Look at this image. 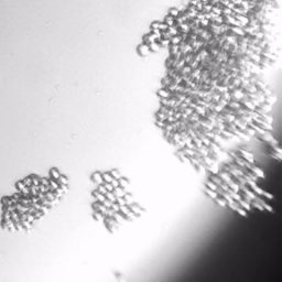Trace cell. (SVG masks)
<instances>
[{"label":"cell","instance_id":"obj_40","mask_svg":"<svg viewBox=\"0 0 282 282\" xmlns=\"http://www.w3.org/2000/svg\"><path fill=\"white\" fill-rule=\"evenodd\" d=\"M58 181L61 182V184H67V179L65 178V176H62V175H60V178L58 179Z\"/></svg>","mask_w":282,"mask_h":282},{"label":"cell","instance_id":"obj_6","mask_svg":"<svg viewBox=\"0 0 282 282\" xmlns=\"http://www.w3.org/2000/svg\"><path fill=\"white\" fill-rule=\"evenodd\" d=\"M250 170L252 171V172L256 174L257 176H258V179H266V175H265V173H263V171H262L260 167H256L255 164H252L250 167Z\"/></svg>","mask_w":282,"mask_h":282},{"label":"cell","instance_id":"obj_35","mask_svg":"<svg viewBox=\"0 0 282 282\" xmlns=\"http://www.w3.org/2000/svg\"><path fill=\"white\" fill-rule=\"evenodd\" d=\"M101 204L104 205V206H105V207H106V208H110V207H111V204H113V202H110L109 199H105V201H104V202H103V203H101Z\"/></svg>","mask_w":282,"mask_h":282},{"label":"cell","instance_id":"obj_12","mask_svg":"<svg viewBox=\"0 0 282 282\" xmlns=\"http://www.w3.org/2000/svg\"><path fill=\"white\" fill-rule=\"evenodd\" d=\"M258 107H260L263 111H266V113H270L272 110V105L270 104H267V103H260V104L258 105Z\"/></svg>","mask_w":282,"mask_h":282},{"label":"cell","instance_id":"obj_18","mask_svg":"<svg viewBox=\"0 0 282 282\" xmlns=\"http://www.w3.org/2000/svg\"><path fill=\"white\" fill-rule=\"evenodd\" d=\"M205 192H206V194H207V195H208V196L212 199H215L216 197H217V196H218V194L216 193V191L209 190V188H206V191H205Z\"/></svg>","mask_w":282,"mask_h":282},{"label":"cell","instance_id":"obj_16","mask_svg":"<svg viewBox=\"0 0 282 282\" xmlns=\"http://www.w3.org/2000/svg\"><path fill=\"white\" fill-rule=\"evenodd\" d=\"M194 111H196L199 116H205V115H206V109L204 108L203 106H199V105H196V107H195Z\"/></svg>","mask_w":282,"mask_h":282},{"label":"cell","instance_id":"obj_4","mask_svg":"<svg viewBox=\"0 0 282 282\" xmlns=\"http://www.w3.org/2000/svg\"><path fill=\"white\" fill-rule=\"evenodd\" d=\"M252 121L256 124V125H258L260 128H262V129H265V130H268V131H272V125L271 124H269V122H267L266 120H263V119H261V118H255V119H252Z\"/></svg>","mask_w":282,"mask_h":282},{"label":"cell","instance_id":"obj_22","mask_svg":"<svg viewBox=\"0 0 282 282\" xmlns=\"http://www.w3.org/2000/svg\"><path fill=\"white\" fill-rule=\"evenodd\" d=\"M129 212H130V208H129V206H128V205H124V206H120L119 213H120V214H122L124 216H126V215L128 214Z\"/></svg>","mask_w":282,"mask_h":282},{"label":"cell","instance_id":"obj_37","mask_svg":"<svg viewBox=\"0 0 282 282\" xmlns=\"http://www.w3.org/2000/svg\"><path fill=\"white\" fill-rule=\"evenodd\" d=\"M51 174H52L53 180H58V179L60 178V173H58L56 170H52V171H51Z\"/></svg>","mask_w":282,"mask_h":282},{"label":"cell","instance_id":"obj_36","mask_svg":"<svg viewBox=\"0 0 282 282\" xmlns=\"http://www.w3.org/2000/svg\"><path fill=\"white\" fill-rule=\"evenodd\" d=\"M111 209H113L114 212H119V209H120V206L118 205V203H117V202H115V203L111 204Z\"/></svg>","mask_w":282,"mask_h":282},{"label":"cell","instance_id":"obj_1","mask_svg":"<svg viewBox=\"0 0 282 282\" xmlns=\"http://www.w3.org/2000/svg\"><path fill=\"white\" fill-rule=\"evenodd\" d=\"M247 185H248V186H249V188H250L257 195L263 196V197H266V199H273V196H272L271 194L269 193V192H267V191H265V190H262V188L257 184V182H255V181H251V180L247 181Z\"/></svg>","mask_w":282,"mask_h":282},{"label":"cell","instance_id":"obj_9","mask_svg":"<svg viewBox=\"0 0 282 282\" xmlns=\"http://www.w3.org/2000/svg\"><path fill=\"white\" fill-rule=\"evenodd\" d=\"M208 176H209V180H210L212 182H214L215 184L217 185V186L219 185L220 183L223 182V181H222V179H220L219 176L217 175V174H213V173H209L208 172Z\"/></svg>","mask_w":282,"mask_h":282},{"label":"cell","instance_id":"obj_8","mask_svg":"<svg viewBox=\"0 0 282 282\" xmlns=\"http://www.w3.org/2000/svg\"><path fill=\"white\" fill-rule=\"evenodd\" d=\"M92 179H93V182H95L96 184H98V185L104 183V180H103V176H101V173H99V172H95L94 174H93Z\"/></svg>","mask_w":282,"mask_h":282},{"label":"cell","instance_id":"obj_24","mask_svg":"<svg viewBox=\"0 0 282 282\" xmlns=\"http://www.w3.org/2000/svg\"><path fill=\"white\" fill-rule=\"evenodd\" d=\"M128 185H129V181H128L127 179H124V178L119 179V186L126 188L127 186H128Z\"/></svg>","mask_w":282,"mask_h":282},{"label":"cell","instance_id":"obj_19","mask_svg":"<svg viewBox=\"0 0 282 282\" xmlns=\"http://www.w3.org/2000/svg\"><path fill=\"white\" fill-rule=\"evenodd\" d=\"M105 196H106V199H109L110 202H113V203H115L116 201H117V197H116L115 194L113 193V192H106Z\"/></svg>","mask_w":282,"mask_h":282},{"label":"cell","instance_id":"obj_11","mask_svg":"<svg viewBox=\"0 0 282 282\" xmlns=\"http://www.w3.org/2000/svg\"><path fill=\"white\" fill-rule=\"evenodd\" d=\"M158 95H159L160 98H170V97H171V93L165 88L160 89V90L158 92Z\"/></svg>","mask_w":282,"mask_h":282},{"label":"cell","instance_id":"obj_25","mask_svg":"<svg viewBox=\"0 0 282 282\" xmlns=\"http://www.w3.org/2000/svg\"><path fill=\"white\" fill-rule=\"evenodd\" d=\"M215 201H216V203L218 204L219 206H222V207H225L226 206V201H225L223 197H220V196H217L216 199H215Z\"/></svg>","mask_w":282,"mask_h":282},{"label":"cell","instance_id":"obj_39","mask_svg":"<svg viewBox=\"0 0 282 282\" xmlns=\"http://www.w3.org/2000/svg\"><path fill=\"white\" fill-rule=\"evenodd\" d=\"M156 125H157V127H159V128H164V126H165V122L164 121H162V120H158L157 119V121H156Z\"/></svg>","mask_w":282,"mask_h":282},{"label":"cell","instance_id":"obj_28","mask_svg":"<svg viewBox=\"0 0 282 282\" xmlns=\"http://www.w3.org/2000/svg\"><path fill=\"white\" fill-rule=\"evenodd\" d=\"M157 119H158V120L164 121L165 119H167V115H165L164 113H162V111H158V113H157Z\"/></svg>","mask_w":282,"mask_h":282},{"label":"cell","instance_id":"obj_2","mask_svg":"<svg viewBox=\"0 0 282 282\" xmlns=\"http://www.w3.org/2000/svg\"><path fill=\"white\" fill-rule=\"evenodd\" d=\"M104 223H105V226H106L110 231H114L115 228H118V227H119V226H118V223L116 222L114 217L106 216V217L104 218Z\"/></svg>","mask_w":282,"mask_h":282},{"label":"cell","instance_id":"obj_23","mask_svg":"<svg viewBox=\"0 0 282 282\" xmlns=\"http://www.w3.org/2000/svg\"><path fill=\"white\" fill-rule=\"evenodd\" d=\"M236 212L238 213L239 215H241L242 217H247V210H245V209L242 208V207H240L239 205H237V207H236V209H235Z\"/></svg>","mask_w":282,"mask_h":282},{"label":"cell","instance_id":"obj_32","mask_svg":"<svg viewBox=\"0 0 282 282\" xmlns=\"http://www.w3.org/2000/svg\"><path fill=\"white\" fill-rule=\"evenodd\" d=\"M97 191L101 194H106V192H107V190H106V188L104 186V184H99V185L97 186Z\"/></svg>","mask_w":282,"mask_h":282},{"label":"cell","instance_id":"obj_34","mask_svg":"<svg viewBox=\"0 0 282 282\" xmlns=\"http://www.w3.org/2000/svg\"><path fill=\"white\" fill-rule=\"evenodd\" d=\"M104 184V186L106 188V190H107V192H111L113 190H114V188H113V185H111V183H107V182H104L103 183Z\"/></svg>","mask_w":282,"mask_h":282},{"label":"cell","instance_id":"obj_21","mask_svg":"<svg viewBox=\"0 0 282 282\" xmlns=\"http://www.w3.org/2000/svg\"><path fill=\"white\" fill-rule=\"evenodd\" d=\"M94 218L97 219L98 222H104L105 216L100 212H98V210H94Z\"/></svg>","mask_w":282,"mask_h":282},{"label":"cell","instance_id":"obj_10","mask_svg":"<svg viewBox=\"0 0 282 282\" xmlns=\"http://www.w3.org/2000/svg\"><path fill=\"white\" fill-rule=\"evenodd\" d=\"M237 203H238V205H239L240 207H242V208L245 209V210H247V212H250L251 208H252V207L250 206V204L248 203V202H246V201H244L242 199H241L240 201H238Z\"/></svg>","mask_w":282,"mask_h":282},{"label":"cell","instance_id":"obj_15","mask_svg":"<svg viewBox=\"0 0 282 282\" xmlns=\"http://www.w3.org/2000/svg\"><path fill=\"white\" fill-rule=\"evenodd\" d=\"M129 206V208H130V210H132L133 213L136 215H140L141 214V208L137 205V204H130V205H128Z\"/></svg>","mask_w":282,"mask_h":282},{"label":"cell","instance_id":"obj_27","mask_svg":"<svg viewBox=\"0 0 282 282\" xmlns=\"http://www.w3.org/2000/svg\"><path fill=\"white\" fill-rule=\"evenodd\" d=\"M110 174H111V176H113V179H116V180H119V179H121L122 176H121V174L117 170H113L111 172H110Z\"/></svg>","mask_w":282,"mask_h":282},{"label":"cell","instance_id":"obj_26","mask_svg":"<svg viewBox=\"0 0 282 282\" xmlns=\"http://www.w3.org/2000/svg\"><path fill=\"white\" fill-rule=\"evenodd\" d=\"M192 141H193L194 146L196 147V148H201V147L203 146V143H202V141H201V139H199V138H197V137H195V138H193V139H192Z\"/></svg>","mask_w":282,"mask_h":282},{"label":"cell","instance_id":"obj_30","mask_svg":"<svg viewBox=\"0 0 282 282\" xmlns=\"http://www.w3.org/2000/svg\"><path fill=\"white\" fill-rule=\"evenodd\" d=\"M201 141H202V143H203L204 146H206V147H208L209 144H210V139H209V138H207V137H205V136L201 139Z\"/></svg>","mask_w":282,"mask_h":282},{"label":"cell","instance_id":"obj_33","mask_svg":"<svg viewBox=\"0 0 282 282\" xmlns=\"http://www.w3.org/2000/svg\"><path fill=\"white\" fill-rule=\"evenodd\" d=\"M116 202L118 203V205H119V206L127 205V202H126V199H124V197H117V201H116Z\"/></svg>","mask_w":282,"mask_h":282},{"label":"cell","instance_id":"obj_38","mask_svg":"<svg viewBox=\"0 0 282 282\" xmlns=\"http://www.w3.org/2000/svg\"><path fill=\"white\" fill-rule=\"evenodd\" d=\"M110 183H111V185H113V188H118V186H119V180L113 179Z\"/></svg>","mask_w":282,"mask_h":282},{"label":"cell","instance_id":"obj_17","mask_svg":"<svg viewBox=\"0 0 282 282\" xmlns=\"http://www.w3.org/2000/svg\"><path fill=\"white\" fill-rule=\"evenodd\" d=\"M205 185H206V188H209V190H213V191H216L217 188H218V186L215 184L214 182H212L210 180H208V181H206V183H205Z\"/></svg>","mask_w":282,"mask_h":282},{"label":"cell","instance_id":"obj_5","mask_svg":"<svg viewBox=\"0 0 282 282\" xmlns=\"http://www.w3.org/2000/svg\"><path fill=\"white\" fill-rule=\"evenodd\" d=\"M255 201H257V202H258V203L260 204V205H261V206H262V207H263V208L267 209L268 212H270V213H273V208H272V207H271V206H270V205H269V204L267 203V202H266V201H265V199H262L261 197L259 196V195H257V196H256V199H255Z\"/></svg>","mask_w":282,"mask_h":282},{"label":"cell","instance_id":"obj_31","mask_svg":"<svg viewBox=\"0 0 282 282\" xmlns=\"http://www.w3.org/2000/svg\"><path fill=\"white\" fill-rule=\"evenodd\" d=\"M218 188H222V190H223V191H225V192H227V191H228V188H229V186L227 185V183L223 181V182H222L219 184V185H218Z\"/></svg>","mask_w":282,"mask_h":282},{"label":"cell","instance_id":"obj_29","mask_svg":"<svg viewBox=\"0 0 282 282\" xmlns=\"http://www.w3.org/2000/svg\"><path fill=\"white\" fill-rule=\"evenodd\" d=\"M270 156H271L272 158H274L276 160H278V161H281V154L280 153H277V152H274L273 150H272V152L270 153Z\"/></svg>","mask_w":282,"mask_h":282},{"label":"cell","instance_id":"obj_20","mask_svg":"<svg viewBox=\"0 0 282 282\" xmlns=\"http://www.w3.org/2000/svg\"><path fill=\"white\" fill-rule=\"evenodd\" d=\"M101 176H103V180H104V182L110 183V182H111V180H113V176H111V174H110V173H108V172L101 173Z\"/></svg>","mask_w":282,"mask_h":282},{"label":"cell","instance_id":"obj_13","mask_svg":"<svg viewBox=\"0 0 282 282\" xmlns=\"http://www.w3.org/2000/svg\"><path fill=\"white\" fill-rule=\"evenodd\" d=\"M113 217L115 218V220L117 222V223H122V222L126 219L125 216H124L122 214H120L119 212H115V213H114V215H113Z\"/></svg>","mask_w":282,"mask_h":282},{"label":"cell","instance_id":"obj_14","mask_svg":"<svg viewBox=\"0 0 282 282\" xmlns=\"http://www.w3.org/2000/svg\"><path fill=\"white\" fill-rule=\"evenodd\" d=\"M226 106H228V107L233 108V109H238V108L240 107V103L237 101V100H229Z\"/></svg>","mask_w":282,"mask_h":282},{"label":"cell","instance_id":"obj_7","mask_svg":"<svg viewBox=\"0 0 282 282\" xmlns=\"http://www.w3.org/2000/svg\"><path fill=\"white\" fill-rule=\"evenodd\" d=\"M113 193L115 194L116 197H124V195H125L127 192H126V188H121V186H118V188H115L113 191H111Z\"/></svg>","mask_w":282,"mask_h":282},{"label":"cell","instance_id":"obj_3","mask_svg":"<svg viewBox=\"0 0 282 282\" xmlns=\"http://www.w3.org/2000/svg\"><path fill=\"white\" fill-rule=\"evenodd\" d=\"M238 154H239L244 160H246L247 162H249V163H251V164H255V158H254V154H252L251 152L247 151V150H245V149H240V150L238 151Z\"/></svg>","mask_w":282,"mask_h":282}]
</instances>
